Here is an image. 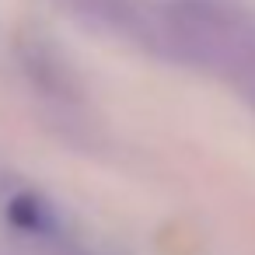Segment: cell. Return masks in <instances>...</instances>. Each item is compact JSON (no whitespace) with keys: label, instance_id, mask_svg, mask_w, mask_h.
I'll return each instance as SVG.
<instances>
[{"label":"cell","instance_id":"obj_3","mask_svg":"<svg viewBox=\"0 0 255 255\" xmlns=\"http://www.w3.org/2000/svg\"><path fill=\"white\" fill-rule=\"evenodd\" d=\"M252 102H255V88H252Z\"/></svg>","mask_w":255,"mask_h":255},{"label":"cell","instance_id":"obj_1","mask_svg":"<svg viewBox=\"0 0 255 255\" xmlns=\"http://www.w3.org/2000/svg\"><path fill=\"white\" fill-rule=\"evenodd\" d=\"M140 42L182 67L255 88V21L220 0H168L147 11Z\"/></svg>","mask_w":255,"mask_h":255},{"label":"cell","instance_id":"obj_2","mask_svg":"<svg viewBox=\"0 0 255 255\" xmlns=\"http://www.w3.org/2000/svg\"><path fill=\"white\" fill-rule=\"evenodd\" d=\"M74 7L88 21H95L109 32H123V35H136V39L143 35L147 11L140 7V0H74Z\"/></svg>","mask_w":255,"mask_h":255}]
</instances>
